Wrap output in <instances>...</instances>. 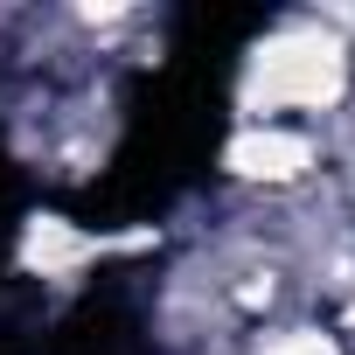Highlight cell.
<instances>
[{"label": "cell", "mask_w": 355, "mask_h": 355, "mask_svg": "<svg viewBox=\"0 0 355 355\" xmlns=\"http://www.w3.org/2000/svg\"><path fill=\"white\" fill-rule=\"evenodd\" d=\"M334 91H341V49L334 35L313 28L279 35L251 70V105H327Z\"/></svg>", "instance_id": "1"}, {"label": "cell", "mask_w": 355, "mask_h": 355, "mask_svg": "<svg viewBox=\"0 0 355 355\" xmlns=\"http://www.w3.org/2000/svg\"><path fill=\"white\" fill-rule=\"evenodd\" d=\"M230 167H237V174H258V182H286V174L313 167V146H306L300 132L265 125V132H244V139L230 146Z\"/></svg>", "instance_id": "2"}, {"label": "cell", "mask_w": 355, "mask_h": 355, "mask_svg": "<svg viewBox=\"0 0 355 355\" xmlns=\"http://www.w3.org/2000/svg\"><path fill=\"white\" fill-rule=\"evenodd\" d=\"M84 251H91V244H84V237H70L63 223H35L21 258H28V265H42V272H56V265H77Z\"/></svg>", "instance_id": "3"}, {"label": "cell", "mask_w": 355, "mask_h": 355, "mask_svg": "<svg viewBox=\"0 0 355 355\" xmlns=\"http://www.w3.org/2000/svg\"><path fill=\"white\" fill-rule=\"evenodd\" d=\"M272 355H334V348H327L320 334H293V341H279Z\"/></svg>", "instance_id": "4"}]
</instances>
